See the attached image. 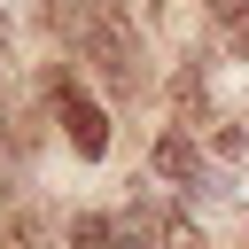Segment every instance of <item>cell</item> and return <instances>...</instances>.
<instances>
[{
  "mask_svg": "<svg viewBox=\"0 0 249 249\" xmlns=\"http://www.w3.org/2000/svg\"><path fill=\"white\" fill-rule=\"evenodd\" d=\"M54 117H62V132H70L78 156H101L109 148V117H101V101L78 93V78H54Z\"/></svg>",
  "mask_w": 249,
  "mask_h": 249,
  "instance_id": "6da1fadb",
  "label": "cell"
},
{
  "mask_svg": "<svg viewBox=\"0 0 249 249\" xmlns=\"http://www.w3.org/2000/svg\"><path fill=\"white\" fill-rule=\"evenodd\" d=\"M156 179H179V187L218 195V187H210V171H202V148H195L187 132H163V140H156Z\"/></svg>",
  "mask_w": 249,
  "mask_h": 249,
  "instance_id": "7a4b0ae2",
  "label": "cell"
},
{
  "mask_svg": "<svg viewBox=\"0 0 249 249\" xmlns=\"http://www.w3.org/2000/svg\"><path fill=\"white\" fill-rule=\"evenodd\" d=\"M70 241H78V249H117V218L78 210V218H70Z\"/></svg>",
  "mask_w": 249,
  "mask_h": 249,
  "instance_id": "3957f363",
  "label": "cell"
},
{
  "mask_svg": "<svg viewBox=\"0 0 249 249\" xmlns=\"http://www.w3.org/2000/svg\"><path fill=\"white\" fill-rule=\"evenodd\" d=\"M210 16H218V23H241V16H249V0H210Z\"/></svg>",
  "mask_w": 249,
  "mask_h": 249,
  "instance_id": "277c9868",
  "label": "cell"
},
{
  "mask_svg": "<svg viewBox=\"0 0 249 249\" xmlns=\"http://www.w3.org/2000/svg\"><path fill=\"white\" fill-rule=\"evenodd\" d=\"M226 47H233V54L249 62V16H241V23H226Z\"/></svg>",
  "mask_w": 249,
  "mask_h": 249,
  "instance_id": "5b68a950",
  "label": "cell"
},
{
  "mask_svg": "<svg viewBox=\"0 0 249 249\" xmlns=\"http://www.w3.org/2000/svg\"><path fill=\"white\" fill-rule=\"evenodd\" d=\"M163 249H202V241H195V233H187V226H179V233H171V241H163Z\"/></svg>",
  "mask_w": 249,
  "mask_h": 249,
  "instance_id": "8992f818",
  "label": "cell"
}]
</instances>
